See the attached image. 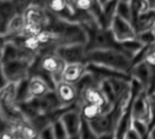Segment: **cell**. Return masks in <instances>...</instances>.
<instances>
[{"instance_id":"cell-21","label":"cell","mask_w":155,"mask_h":139,"mask_svg":"<svg viewBox=\"0 0 155 139\" xmlns=\"http://www.w3.org/2000/svg\"><path fill=\"white\" fill-rule=\"evenodd\" d=\"M39 139H55L54 137L51 125L42 129L39 133Z\"/></svg>"},{"instance_id":"cell-16","label":"cell","mask_w":155,"mask_h":139,"mask_svg":"<svg viewBox=\"0 0 155 139\" xmlns=\"http://www.w3.org/2000/svg\"><path fill=\"white\" fill-rule=\"evenodd\" d=\"M73 5L77 12H91L96 5V0H73Z\"/></svg>"},{"instance_id":"cell-20","label":"cell","mask_w":155,"mask_h":139,"mask_svg":"<svg viewBox=\"0 0 155 139\" xmlns=\"http://www.w3.org/2000/svg\"><path fill=\"white\" fill-rule=\"evenodd\" d=\"M1 139H18V136L11 127H6V128H3Z\"/></svg>"},{"instance_id":"cell-7","label":"cell","mask_w":155,"mask_h":139,"mask_svg":"<svg viewBox=\"0 0 155 139\" xmlns=\"http://www.w3.org/2000/svg\"><path fill=\"white\" fill-rule=\"evenodd\" d=\"M66 64L85 63L86 46L84 44H67L55 48L54 51Z\"/></svg>"},{"instance_id":"cell-4","label":"cell","mask_w":155,"mask_h":139,"mask_svg":"<svg viewBox=\"0 0 155 139\" xmlns=\"http://www.w3.org/2000/svg\"><path fill=\"white\" fill-rule=\"evenodd\" d=\"M109 29L118 44L137 39V32L134 24L117 14L113 18Z\"/></svg>"},{"instance_id":"cell-9","label":"cell","mask_w":155,"mask_h":139,"mask_svg":"<svg viewBox=\"0 0 155 139\" xmlns=\"http://www.w3.org/2000/svg\"><path fill=\"white\" fill-rule=\"evenodd\" d=\"M54 90L64 107H68L78 103L79 92L75 85L61 80L55 83Z\"/></svg>"},{"instance_id":"cell-12","label":"cell","mask_w":155,"mask_h":139,"mask_svg":"<svg viewBox=\"0 0 155 139\" xmlns=\"http://www.w3.org/2000/svg\"><path fill=\"white\" fill-rule=\"evenodd\" d=\"M87 73V65L85 63L66 64L62 74L61 80L76 85Z\"/></svg>"},{"instance_id":"cell-25","label":"cell","mask_w":155,"mask_h":139,"mask_svg":"<svg viewBox=\"0 0 155 139\" xmlns=\"http://www.w3.org/2000/svg\"><path fill=\"white\" fill-rule=\"evenodd\" d=\"M120 1H124V2H126V3H129V4H131L133 0H120Z\"/></svg>"},{"instance_id":"cell-26","label":"cell","mask_w":155,"mask_h":139,"mask_svg":"<svg viewBox=\"0 0 155 139\" xmlns=\"http://www.w3.org/2000/svg\"><path fill=\"white\" fill-rule=\"evenodd\" d=\"M67 139H80V137L77 136V137H68Z\"/></svg>"},{"instance_id":"cell-18","label":"cell","mask_w":155,"mask_h":139,"mask_svg":"<svg viewBox=\"0 0 155 139\" xmlns=\"http://www.w3.org/2000/svg\"><path fill=\"white\" fill-rule=\"evenodd\" d=\"M51 127H52V131L54 134V137L55 139H67L68 138V135L67 132L62 123V121L57 118L56 120H54L52 124H51Z\"/></svg>"},{"instance_id":"cell-24","label":"cell","mask_w":155,"mask_h":139,"mask_svg":"<svg viewBox=\"0 0 155 139\" xmlns=\"http://www.w3.org/2000/svg\"><path fill=\"white\" fill-rule=\"evenodd\" d=\"M149 2H150V4H151V5H152V7H153L155 5V0H148Z\"/></svg>"},{"instance_id":"cell-2","label":"cell","mask_w":155,"mask_h":139,"mask_svg":"<svg viewBox=\"0 0 155 139\" xmlns=\"http://www.w3.org/2000/svg\"><path fill=\"white\" fill-rule=\"evenodd\" d=\"M54 51L41 55L36 66L37 70L43 74L40 75V76H42L45 79V77L50 78L55 85V83L61 81L62 74L66 66V63Z\"/></svg>"},{"instance_id":"cell-17","label":"cell","mask_w":155,"mask_h":139,"mask_svg":"<svg viewBox=\"0 0 155 139\" xmlns=\"http://www.w3.org/2000/svg\"><path fill=\"white\" fill-rule=\"evenodd\" d=\"M132 128L136 131V133L143 139H148L150 133V126L143 121L140 120H134L132 121Z\"/></svg>"},{"instance_id":"cell-1","label":"cell","mask_w":155,"mask_h":139,"mask_svg":"<svg viewBox=\"0 0 155 139\" xmlns=\"http://www.w3.org/2000/svg\"><path fill=\"white\" fill-rule=\"evenodd\" d=\"M85 64L104 67L126 76L134 66L133 58L118 48L92 50L86 52Z\"/></svg>"},{"instance_id":"cell-23","label":"cell","mask_w":155,"mask_h":139,"mask_svg":"<svg viewBox=\"0 0 155 139\" xmlns=\"http://www.w3.org/2000/svg\"><path fill=\"white\" fill-rule=\"evenodd\" d=\"M148 139H155V126L153 127L150 130V133H149V137Z\"/></svg>"},{"instance_id":"cell-22","label":"cell","mask_w":155,"mask_h":139,"mask_svg":"<svg viewBox=\"0 0 155 139\" xmlns=\"http://www.w3.org/2000/svg\"><path fill=\"white\" fill-rule=\"evenodd\" d=\"M123 139H143L137 133L134 129H133L132 127L127 131V133L124 135V137Z\"/></svg>"},{"instance_id":"cell-15","label":"cell","mask_w":155,"mask_h":139,"mask_svg":"<svg viewBox=\"0 0 155 139\" xmlns=\"http://www.w3.org/2000/svg\"><path fill=\"white\" fill-rule=\"evenodd\" d=\"M116 14L132 23L134 22V13L132 9V5L129 3L119 0L116 6Z\"/></svg>"},{"instance_id":"cell-19","label":"cell","mask_w":155,"mask_h":139,"mask_svg":"<svg viewBox=\"0 0 155 139\" xmlns=\"http://www.w3.org/2000/svg\"><path fill=\"white\" fill-rule=\"evenodd\" d=\"M79 137L80 139H100V137L93 130L90 124L84 119Z\"/></svg>"},{"instance_id":"cell-6","label":"cell","mask_w":155,"mask_h":139,"mask_svg":"<svg viewBox=\"0 0 155 139\" xmlns=\"http://www.w3.org/2000/svg\"><path fill=\"white\" fill-rule=\"evenodd\" d=\"M59 119L62 121L67 132L68 137H74L80 135L83 125V117L81 115L80 105L78 103L74 107H69L64 110Z\"/></svg>"},{"instance_id":"cell-5","label":"cell","mask_w":155,"mask_h":139,"mask_svg":"<svg viewBox=\"0 0 155 139\" xmlns=\"http://www.w3.org/2000/svg\"><path fill=\"white\" fill-rule=\"evenodd\" d=\"M79 105L83 104H92L104 107V114L110 112L114 105H111L107 102L104 95L100 89L98 84L91 85L84 87L79 93Z\"/></svg>"},{"instance_id":"cell-3","label":"cell","mask_w":155,"mask_h":139,"mask_svg":"<svg viewBox=\"0 0 155 139\" xmlns=\"http://www.w3.org/2000/svg\"><path fill=\"white\" fill-rule=\"evenodd\" d=\"M34 64L25 60H12L1 63L2 86L8 83H21L31 76V68ZM1 86V87H2Z\"/></svg>"},{"instance_id":"cell-14","label":"cell","mask_w":155,"mask_h":139,"mask_svg":"<svg viewBox=\"0 0 155 139\" xmlns=\"http://www.w3.org/2000/svg\"><path fill=\"white\" fill-rule=\"evenodd\" d=\"M80 110L83 119L89 123L96 120L104 114V107L92 104L80 105Z\"/></svg>"},{"instance_id":"cell-13","label":"cell","mask_w":155,"mask_h":139,"mask_svg":"<svg viewBox=\"0 0 155 139\" xmlns=\"http://www.w3.org/2000/svg\"><path fill=\"white\" fill-rule=\"evenodd\" d=\"M134 25L137 35L145 31L153 30L155 26V8H152L146 13L137 15L134 21Z\"/></svg>"},{"instance_id":"cell-27","label":"cell","mask_w":155,"mask_h":139,"mask_svg":"<svg viewBox=\"0 0 155 139\" xmlns=\"http://www.w3.org/2000/svg\"><path fill=\"white\" fill-rule=\"evenodd\" d=\"M153 8H155V5H154V6H153Z\"/></svg>"},{"instance_id":"cell-10","label":"cell","mask_w":155,"mask_h":139,"mask_svg":"<svg viewBox=\"0 0 155 139\" xmlns=\"http://www.w3.org/2000/svg\"><path fill=\"white\" fill-rule=\"evenodd\" d=\"M23 14L26 23L38 24L43 25L45 28H46L51 22L48 14L45 13V8L38 5L30 4Z\"/></svg>"},{"instance_id":"cell-8","label":"cell","mask_w":155,"mask_h":139,"mask_svg":"<svg viewBox=\"0 0 155 139\" xmlns=\"http://www.w3.org/2000/svg\"><path fill=\"white\" fill-rule=\"evenodd\" d=\"M154 69L145 60H143L133 66L130 71V76L132 79L138 82L142 87L149 93L154 75Z\"/></svg>"},{"instance_id":"cell-11","label":"cell","mask_w":155,"mask_h":139,"mask_svg":"<svg viewBox=\"0 0 155 139\" xmlns=\"http://www.w3.org/2000/svg\"><path fill=\"white\" fill-rule=\"evenodd\" d=\"M53 87L42 76L32 75L28 80V96L29 98H42L50 93Z\"/></svg>"}]
</instances>
